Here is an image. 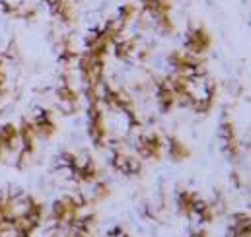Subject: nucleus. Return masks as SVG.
I'll return each mask as SVG.
<instances>
[{"instance_id": "obj_1", "label": "nucleus", "mask_w": 251, "mask_h": 237, "mask_svg": "<svg viewBox=\"0 0 251 237\" xmlns=\"http://www.w3.org/2000/svg\"><path fill=\"white\" fill-rule=\"evenodd\" d=\"M51 12L63 22V24H74L76 22V10H74V4H72V0H57V2H53L51 6Z\"/></svg>"}, {"instance_id": "obj_2", "label": "nucleus", "mask_w": 251, "mask_h": 237, "mask_svg": "<svg viewBox=\"0 0 251 237\" xmlns=\"http://www.w3.org/2000/svg\"><path fill=\"white\" fill-rule=\"evenodd\" d=\"M208 45H210V35L206 33V29L197 27V29L189 31L187 49H191L193 53H202V51H206Z\"/></svg>"}, {"instance_id": "obj_3", "label": "nucleus", "mask_w": 251, "mask_h": 237, "mask_svg": "<svg viewBox=\"0 0 251 237\" xmlns=\"http://www.w3.org/2000/svg\"><path fill=\"white\" fill-rule=\"evenodd\" d=\"M119 20H121V24L126 25L132 18H136V6L134 4H125V6H121V10H119V16H117Z\"/></svg>"}]
</instances>
